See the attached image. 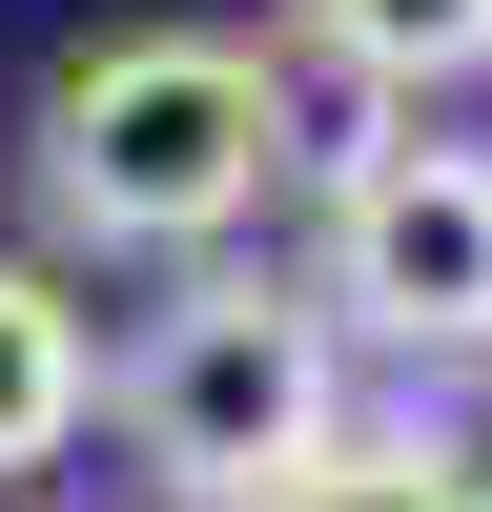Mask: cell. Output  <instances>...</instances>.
<instances>
[{
    "instance_id": "cell-1",
    "label": "cell",
    "mask_w": 492,
    "mask_h": 512,
    "mask_svg": "<svg viewBox=\"0 0 492 512\" xmlns=\"http://www.w3.org/2000/svg\"><path fill=\"white\" fill-rule=\"evenodd\" d=\"M41 185L103 246H226L246 205L287 185V62L267 41H205V21L82 41V62L41 82Z\"/></svg>"
},
{
    "instance_id": "cell-2",
    "label": "cell",
    "mask_w": 492,
    "mask_h": 512,
    "mask_svg": "<svg viewBox=\"0 0 492 512\" xmlns=\"http://www.w3.org/2000/svg\"><path fill=\"white\" fill-rule=\"evenodd\" d=\"M123 451H144L185 512H267L287 472H328V451H349L328 287H246V267H205L185 308L123 349Z\"/></svg>"
},
{
    "instance_id": "cell-3",
    "label": "cell",
    "mask_w": 492,
    "mask_h": 512,
    "mask_svg": "<svg viewBox=\"0 0 492 512\" xmlns=\"http://www.w3.org/2000/svg\"><path fill=\"white\" fill-rule=\"evenodd\" d=\"M328 328L492 369V144H390L369 185H328Z\"/></svg>"
},
{
    "instance_id": "cell-4",
    "label": "cell",
    "mask_w": 492,
    "mask_h": 512,
    "mask_svg": "<svg viewBox=\"0 0 492 512\" xmlns=\"http://www.w3.org/2000/svg\"><path fill=\"white\" fill-rule=\"evenodd\" d=\"M103 410V349L41 267H0V472H62V431Z\"/></svg>"
},
{
    "instance_id": "cell-5",
    "label": "cell",
    "mask_w": 492,
    "mask_h": 512,
    "mask_svg": "<svg viewBox=\"0 0 492 512\" xmlns=\"http://www.w3.org/2000/svg\"><path fill=\"white\" fill-rule=\"evenodd\" d=\"M308 41H328L349 82H390V103H431V82L492 62V0H308Z\"/></svg>"
},
{
    "instance_id": "cell-6",
    "label": "cell",
    "mask_w": 492,
    "mask_h": 512,
    "mask_svg": "<svg viewBox=\"0 0 492 512\" xmlns=\"http://www.w3.org/2000/svg\"><path fill=\"white\" fill-rule=\"evenodd\" d=\"M267 512H492V472H472V451H431V431H349L328 472H287Z\"/></svg>"
}]
</instances>
